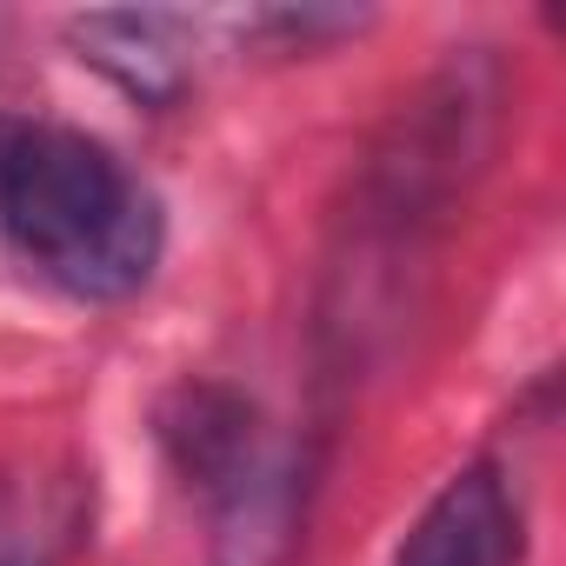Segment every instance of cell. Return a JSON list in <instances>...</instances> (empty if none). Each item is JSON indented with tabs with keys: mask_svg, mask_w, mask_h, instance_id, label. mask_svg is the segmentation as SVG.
I'll use <instances>...</instances> for the list:
<instances>
[{
	"mask_svg": "<svg viewBox=\"0 0 566 566\" xmlns=\"http://www.w3.org/2000/svg\"><path fill=\"white\" fill-rule=\"evenodd\" d=\"M0 247L74 301H127L160 260V207L101 140L0 114Z\"/></svg>",
	"mask_w": 566,
	"mask_h": 566,
	"instance_id": "1",
	"label": "cell"
},
{
	"mask_svg": "<svg viewBox=\"0 0 566 566\" xmlns=\"http://www.w3.org/2000/svg\"><path fill=\"white\" fill-rule=\"evenodd\" d=\"M213 506V559L220 566H280L301 533V467L280 440H260L220 486Z\"/></svg>",
	"mask_w": 566,
	"mask_h": 566,
	"instance_id": "2",
	"label": "cell"
},
{
	"mask_svg": "<svg viewBox=\"0 0 566 566\" xmlns=\"http://www.w3.org/2000/svg\"><path fill=\"white\" fill-rule=\"evenodd\" d=\"M394 566H520V506L506 480L493 467L453 473L400 539Z\"/></svg>",
	"mask_w": 566,
	"mask_h": 566,
	"instance_id": "3",
	"label": "cell"
},
{
	"mask_svg": "<svg viewBox=\"0 0 566 566\" xmlns=\"http://www.w3.org/2000/svg\"><path fill=\"white\" fill-rule=\"evenodd\" d=\"M160 440H167L174 467L187 473V486L207 493V486H220V480L266 440V427H260V413H253L247 394L213 387V380H187V387H174V400L160 407Z\"/></svg>",
	"mask_w": 566,
	"mask_h": 566,
	"instance_id": "4",
	"label": "cell"
},
{
	"mask_svg": "<svg viewBox=\"0 0 566 566\" xmlns=\"http://www.w3.org/2000/svg\"><path fill=\"white\" fill-rule=\"evenodd\" d=\"M74 48L107 81H120L134 101H174L187 87L180 34L167 14H87L74 21Z\"/></svg>",
	"mask_w": 566,
	"mask_h": 566,
	"instance_id": "5",
	"label": "cell"
},
{
	"mask_svg": "<svg viewBox=\"0 0 566 566\" xmlns=\"http://www.w3.org/2000/svg\"><path fill=\"white\" fill-rule=\"evenodd\" d=\"M0 566H28V559H21V553H8V546H0Z\"/></svg>",
	"mask_w": 566,
	"mask_h": 566,
	"instance_id": "6",
	"label": "cell"
}]
</instances>
